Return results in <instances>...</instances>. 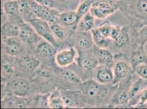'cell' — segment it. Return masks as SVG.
<instances>
[{"label":"cell","instance_id":"cell-32","mask_svg":"<svg viewBox=\"0 0 147 109\" xmlns=\"http://www.w3.org/2000/svg\"><path fill=\"white\" fill-rule=\"evenodd\" d=\"M113 26L109 21H104L98 26V30L102 35L107 38H110V33Z\"/></svg>","mask_w":147,"mask_h":109},{"label":"cell","instance_id":"cell-2","mask_svg":"<svg viewBox=\"0 0 147 109\" xmlns=\"http://www.w3.org/2000/svg\"><path fill=\"white\" fill-rule=\"evenodd\" d=\"M28 22L33 27L39 36L44 38L56 48L58 47V44L52 33L49 23L38 18L31 19Z\"/></svg>","mask_w":147,"mask_h":109},{"label":"cell","instance_id":"cell-7","mask_svg":"<svg viewBox=\"0 0 147 109\" xmlns=\"http://www.w3.org/2000/svg\"><path fill=\"white\" fill-rule=\"evenodd\" d=\"M9 89L14 96L24 97L30 90L29 81L24 78H17L10 82Z\"/></svg>","mask_w":147,"mask_h":109},{"label":"cell","instance_id":"cell-17","mask_svg":"<svg viewBox=\"0 0 147 109\" xmlns=\"http://www.w3.org/2000/svg\"><path fill=\"white\" fill-rule=\"evenodd\" d=\"M96 57L98 63L102 66L111 67L114 64V57L110 51L106 48H98Z\"/></svg>","mask_w":147,"mask_h":109},{"label":"cell","instance_id":"cell-18","mask_svg":"<svg viewBox=\"0 0 147 109\" xmlns=\"http://www.w3.org/2000/svg\"><path fill=\"white\" fill-rule=\"evenodd\" d=\"M93 43L98 48H107L111 44L113 40L103 36L98 28L93 29L91 31Z\"/></svg>","mask_w":147,"mask_h":109},{"label":"cell","instance_id":"cell-20","mask_svg":"<svg viewBox=\"0 0 147 109\" xmlns=\"http://www.w3.org/2000/svg\"><path fill=\"white\" fill-rule=\"evenodd\" d=\"M94 24V17L90 12L80 19L76 27L79 32H89L93 29Z\"/></svg>","mask_w":147,"mask_h":109},{"label":"cell","instance_id":"cell-28","mask_svg":"<svg viewBox=\"0 0 147 109\" xmlns=\"http://www.w3.org/2000/svg\"><path fill=\"white\" fill-rule=\"evenodd\" d=\"M61 76L67 82L73 85H82L80 77L76 73L70 70H66L62 72Z\"/></svg>","mask_w":147,"mask_h":109},{"label":"cell","instance_id":"cell-8","mask_svg":"<svg viewBox=\"0 0 147 109\" xmlns=\"http://www.w3.org/2000/svg\"><path fill=\"white\" fill-rule=\"evenodd\" d=\"M18 37L5 39V50L7 54L11 56H17L23 51L24 43Z\"/></svg>","mask_w":147,"mask_h":109},{"label":"cell","instance_id":"cell-5","mask_svg":"<svg viewBox=\"0 0 147 109\" xmlns=\"http://www.w3.org/2000/svg\"><path fill=\"white\" fill-rule=\"evenodd\" d=\"M20 18L10 17L9 19H7L2 23L1 27L2 36L5 38L18 36L21 25L23 23L21 22Z\"/></svg>","mask_w":147,"mask_h":109},{"label":"cell","instance_id":"cell-27","mask_svg":"<svg viewBox=\"0 0 147 109\" xmlns=\"http://www.w3.org/2000/svg\"><path fill=\"white\" fill-rule=\"evenodd\" d=\"M93 5L92 0H85L78 7L76 11L78 21H79L86 14L90 12V9Z\"/></svg>","mask_w":147,"mask_h":109},{"label":"cell","instance_id":"cell-26","mask_svg":"<svg viewBox=\"0 0 147 109\" xmlns=\"http://www.w3.org/2000/svg\"><path fill=\"white\" fill-rule=\"evenodd\" d=\"M7 108H27L28 106V100L24 97H14L8 98L7 101Z\"/></svg>","mask_w":147,"mask_h":109},{"label":"cell","instance_id":"cell-37","mask_svg":"<svg viewBox=\"0 0 147 109\" xmlns=\"http://www.w3.org/2000/svg\"><path fill=\"white\" fill-rule=\"evenodd\" d=\"M122 30V27L119 26H113L111 33H110V39L113 41H114L120 35Z\"/></svg>","mask_w":147,"mask_h":109},{"label":"cell","instance_id":"cell-35","mask_svg":"<svg viewBox=\"0 0 147 109\" xmlns=\"http://www.w3.org/2000/svg\"><path fill=\"white\" fill-rule=\"evenodd\" d=\"M133 70L138 77L147 80V63L139 64Z\"/></svg>","mask_w":147,"mask_h":109},{"label":"cell","instance_id":"cell-11","mask_svg":"<svg viewBox=\"0 0 147 109\" xmlns=\"http://www.w3.org/2000/svg\"><path fill=\"white\" fill-rule=\"evenodd\" d=\"M38 35L36 31L30 24L23 23L21 25L18 37L24 43L27 44H34L36 42Z\"/></svg>","mask_w":147,"mask_h":109},{"label":"cell","instance_id":"cell-38","mask_svg":"<svg viewBox=\"0 0 147 109\" xmlns=\"http://www.w3.org/2000/svg\"><path fill=\"white\" fill-rule=\"evenodd\" d=\"M42 6L48 8H53L55 5V0H36Z\"/></svg>","mask_w":147,"mask_h":109},{"label":"cell","instance_id":"cell-31","mask_svg":"<svg viewBox=\"0 0 147 109\" xmlns=\"http://www.w3.org/2000/svg\"><path fill=\"white\" fill-rule=\"evenodd\" d=\"M29 5L32 14L36 18H40L43 12L44 7L42 6L36 0H29Z\"/></svg>","mask_w":147,"mask_h":109},{"label":"cell","instance_id":"cell-34","mask_svg":"<svg viewBox=\"0 0 147 109\" xmlns=\"http://www.w3.org/2000/svg\"><path fill=\"white\" fill-rule=\"evenodd\" d=\"M137 42L138 45H143L147 43V24L142 27L137 33Z\"/></svg>","mask_w":147,"mask_h":109},{"label":"cell","instance_id":"cell-3","mask_svg":"<svg viewBox=\"0 0 147 109\" xmlns=\"http://www.w3.org/2000/svg\"><path fill=\"white\" fill-rule=\"evenodd\" d=\"M113 70L114 80L111 85L117 86L129 77L132 69L129 62L128 63V62L124 60H120L114 64Z\"/></svg>","mask_w":147,"mask_h":109},{"label":"cell","instance_id":"cell-21","mask_svg":"<svg viewBox=\"0 0 147 109\" xmlns=\"http://www.w3.org/2000/svg\"><path fill=\"white\" fill-rule=\"evenodd\" d=\"M58 21L67 27L73 26L79 22L76 12L75 11H67L60 14Z\"/></svg>","mask_w":147,"mask_h":109},{"label":"cell","instance_id":"cell-16","mask_svg":"<svg viewBox=\"0 0 147 109\" xmlns=\"http://www.w3.org/2000/svg\"><path fill=\"white\" fill-rule=\"evenodd\" d=\"M53 45L48 42L40 43L37 47V54L45 59H49L53 57L56 53V49Z\"/></svg>","mask_w":147,"mask_h":109},{"label":"cell","instance_id":"cell-36","mask_svg":"<svg viewBox=\"0 0 147 109\" xmlns=\"http://www.w3.org/2000/svg\"><path fill=\"white\" fill-rule=\"evenodd\" d=\"M49 94H48L47 96H40L38 97L35 102V105L37 108H49Z\"/></svg>","mask_w":147,"mask_h":109},{"label":"cell","instance_id":"cell-12","mask_svg":"<svg viewBox=\"0 0 147 109\" xmlns=\"http://www.w3.org/2000/svg\"><path fill=\"white\" fill-rule=\"evenodd\" d=\"M94 80L102 85H112L114 80V73L111 67L102 66L98 68L94 74Z\"/></svg>","mask_w":147,"mask_h":109},{"label":"cell","instance_id":"cell-42","mask_svg":"<svg viewBox=\"0 0 147 109\" xmlns=\"http://www.w3.org/2000/svg\"><path fill=\"white\" fill-rule=\"evenodd\" d=\"M146 106H147V103H146Z\"/></svg>","mask_w":147,"mask_h":109},{"label":"cell","instance_id":"cell-15","mask_svg":"<svg viewBox=\"0 0 147 109\" xmlns=\"http://www.w3.org/2000/svg\"><path fill=\"white\" fill-rule=\"evenodd\" d=\"M19 66L26 72H34L40 67V62L34 57L25 56L21 57L18 61Z\"/></svg>","mask_w":147,"mask_h":109},{"label":"cell","instance_id":"cell-10","mask_svg":"<svg viewBox=\"0 0 147 109\" xmlns=\"http://www.w3.org/2000/svg\"><path fill=\"white\" fill-rule=\"evenodd\" d=\"M80 68L85 72H91L97 66L98 61L97 57L91 53L82 51L78 59Z\"/></svg>","mask_w":147,"mask_h":109},{"label":"cell","instance_id":"cell-13","mask_svg":"<svg viewBox=\"0 0 147 109\" xmlns=\"http://www.w3.org/2000/svg\"><path fill=\"white\" fill-rule=\"evenodd\" d=\"M123 90L117 91L111 97L110 103L113 105L117 107L124 106L127 108H130L131 106L129 104V88H126L124 90V87L123 86Z\"/></svg>","mask_w":147,"mask_h":109},{"label":"cell","instance_id":"cell-22","mask_svg":"<svg viewBox=\"0 0 147 109\" xmlns=\"http://www.w3.org/2000/svg\"><path fill=\"white\" fill-rule=\"evenodd\" d=\"M49 105L51 109H63L65 107L61 91L55 90L49 94Z\"/></svg>","mask_w":147,"mask_h":109},{"label":"cell","instance_id":"cell-19","mask_svg":"<svg viewBox=\"0 0 147 109\" xmlns=\"http://www.w3.org/2000/svg\"><path fill=\"white\" fill-rule=\"evenodd\" d=\"M147 87V80L138 77L133 82L129 91V100L137 97L142 91Z\"/></svg>","mask_w":147,"mask_h":109},{"label":"cell","instance_id":"cell-29","mask_svg":"<svg viewBox=\"0 0 147 109\" xmlns=\"http://www.w3.org/2000/svg\"><path fill=\"white\" fill-rule=\"evenodd\" d=\"M50 25L51 30L52 31V33L56 39L63 41L66 38V32L61 25L58 24L57 23H55Z\"/></svg>","mask_w":147,"mask_h":109},{"label":"cell","instance_id":"cell-25","mask_svg":"<svg viewBox=\"0 0 147 109\" xmlns=\"http://www.w3.org/2000/svg\"><path fill=\"white\" fill-rule=\"evenodd\" d=\"M19 13L21 17L27 21L30 19L36 18L31 11L29 0H18Z\"/></svg>","mask_w":147,"mask_h":109},{"label":"cell","instance_id":"cell-6","mask_svg":"<svg viewBox=\"0 0 147 109\" xmlns=\"http://www.w3.org/2000/svg\"><path fill=\"white\" fill-rule=\"evenodd\" d=\"M76 53L72 47L62 50L55 55L57 64L60 67H65L70 65L75 59Z\"/></svg>","mask_w":147,"mask_h":109},{"label":"cell","instance_id":"cell-41","mask_svg":"<svg viewBox=\"0 0 147 109\" xmlns=\"http://www.w3.org/2000/svg\"><path fill=\"white\" fill-rule=\"evenodd\" d=\"M16 1V0H6V1Z\"/></svg>","mask_w":147,"mask_h":109},{"label":"cell","instance_id":"cell-24","mask_svg":"<svg viewBox=\"0 0 147 109\" xmlns=\"http://www.w3.org/2000/svg\"><path fill=\"white\" fill-rule=\"evenodd\" d=\"M3 11L9 17H21L19 13L18 0L6 1L3 5Z\"/></svg>","mask_w":147,"mask_h":109},{"label":"cell","instance_id":"cell-23","mask_svg":"<svg viewBox=\"0 0 147 109\" xmlns=\"http://www.w3.org/2000/svg\"><path fill=\"white\" fill-rule=\"evenodd\" d=\"M60 14L53 8H48L44 7L43 12L40 18L46 21L49 24L57 23L58 21Z\"/></svg>","mask_w":147,"mask_h":109},{"label":"cell","instance_id":"cell-9","mask_svg":"<svg viewBox=\"0 0 147 109\" xmlns=\"http://www.w3.org/2000/svg\"><path fill=\"white\" fill-rule=\"evenodd\" d=\"M129 62L132 69L139 64L147 63V53L143 45H139L129 54Z\"/></svg>","mask_w":147,"mask_h":109},{"label":"cell","instance_id":"cell-39","mask_svg":"<svg viewBox=\"0 0 147 109\" xmlns=\"http://www.w3.org/2000/svg\"><path fill=\"white\" fill-rule=\"evenodd\" d=\"M38 73L39 74V75L42 77H44L45 78H49L51 77V73L49 72L48 70H46V69H41L40 70Z\"/></svg>","mask_w":147,"mask_h":109},{"label":"cell","instance_id":"cell-4","mask_svg":"<svg viewBox=\"0 0 147 109\" xmlns=\"http://www.w3.org/2000/svg\"><path fill=\"white\" fill-rule=\"evenodd\" d=\"M64 103L67 108H80L84 106L85 97L82 91H61Z\"/></svg>","mask_w":147,"mask_h":109},{"label":"cell","instance_id":"cell-14","mask_svg":"<svg viewBox=\"0 0 147 109\" xmlns=\"http://www.w3.org/2000/svg\"><path fill=\"white\" fill-rule=\"evenodd\" d=\"M93 43L92 34L88 32H79L76 37V47L81 51H87L91 48Z\"/></svg>","mask_w":147,"mask_h":109},{"label":"cell","instance_id":"cell-1","mask_svg":"<svg viewBox=\"0 0 147 109\" xmlns=\"http://www.w3.org/2000/svg\"><path fill=\"white\" fill-rule=\"evenodd\" d=\"M81 89L85 98L92 99L104 98L108 93L105 85L98 83L95 80H88L84 82Z\"/></svg>","mask_w":147,"mask_h":109},{"label":"cell","instance_id":"cell-40","mask_svg":"<svg viewBox=\"0 0 147 109\" xmlns=\"http://www.w3.org/2000/svg\"><path fill=\"white\" fill-rule=\"evenodd\" d=\"M92 1L93 2V5L97 4L100 2H108L111 5L113 0H92Z\"/></svg>","mask_w":147,"mask_h":109},{"label":"cell","instance_id":"cell-33","mask_svg":"<svg viewBox=\"0 0 147 109\" xmlns=\"http://www.w3.org/2000/svg\"><path fill=\"white\" fill-rule=\"evenodd\" d=\"M1 72L2 76H11L14 72L12 64L7 60L2 59L1 63Z\"/></svg>","mask_w":147,"mask_h":109},{"label":"cell","instance_id":"cell-30","mask_svg":"<svg viewBox=\"0 0 147 109\" xmlns=\"http://www.w3.org/2000/svg\"><path fill=\"white\" fill-rule=\"evenodd\" d=\"M90 13L94 18L98 19H103L111 15L109 13L104 11L96 5H92L90 9Z\"/></svg>","mask_w":147,"mask_h":109}]
</instances>
